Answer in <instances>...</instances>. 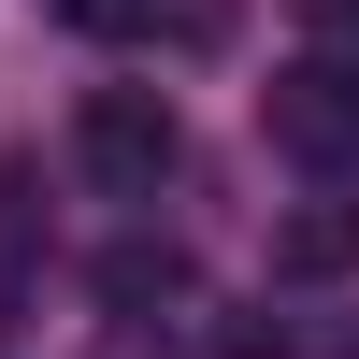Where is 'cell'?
I'll return each mask as SVG.
<instances>
[{"label": "cell", "mask_w": 359, "mask_h": 359, "mask_svg": "<svg viewBox=\"0 0 359 359\" xmlns=\"http://www.w3.org/2000/svg\"><path fill=\"white\" fill-rule=\"evenodd\" d=\"M273 273H287V287H345V273H359V201H345V187H316V201L273 216Z\"/></svg>", "instance_id": "3957f363"}, {"label": "cell", "mask_w": 359, "mask_h": 359, "mask_svg": "<svg viewBox=\"0 0 359 359\" xmlns=\"http://www.w3.org/2000/svg\"><path fill=\"white\" fill-rule=\"evenodd\" d=\"M216 359H302V345H287V331H259V316H230V345Z\"/></svg>", "instance_id": "8992f818"}, {"label": "cell", "mask_w": 359, "mask_h": 359, "mask_svg": "<svg viewBox=\"0 0 359 359\" xmlns=\"http://www.w3.org/2000/svg\"><path fill=\"white\" fill-rule=\"evenodd\" d=\"M72 29H101V43H144V29H158V0H72Z\"/></svg>", "instance_id": "5b68a950"}, {"label": "cell", "mask_w": 359, "mask_h": 359, "mask_svg": "<svg viewBox=\"0 0 359 359\" xmlns=\"http://www.w3.org/2000/svg\"><path fill=\"white\" fill-rule=\"evenodd\" d=\"M72 158L101 172L115 201H158V172L187 158V130H172V101H158V86H86V115H72Z\"/></svg>", "instance_id": "6da1fadb"}, {"label": "cell", "mask_w": 359, "mask_h": 359, "mask_svg": "<svg viewBox=\"0 0 359 359\" xmlns=\"http://www.w3.org/2000/svg\"><path fill=\"white\" fill-rule=\"evenodd\" d=\"M259 115H273V144H287L302 172H345V158H359V72H345V57L273 72V101H259Z\"/></svg>", "instance_id": "7a4b0ae2"}, {"label": "cell", "mask_w": 359, "mask_h": 359, "mask_svg": "<svg viewBox=\"0 0 359 359\" xmlns=\"http://www.w3.org/2000/svg\"><path fill=\"white\" fill-rule=\"evenodd\" d=\"M101 302H115V316H144V302H187V245H144V230H130V245L101 259Z\"/></svg>", "instance_id": "277c9868"}, {"label": "cell", "mask_w": 359, "mask_h": 359, "mask_svg": "<svg viewBox=\"0 0 359 359\" xmlns=\"http://www.w3.org/2000/svg\"><path fill=\"white\" fill-rule=\"evenodd\" d=\"M331 359H359V331H345V345H331Z\"/></svg>", "instance_id": "ba28073f"}, {"label": "cell", "mask_w": 359, "mask_h": 359, "mask_svg": "<svg viewBox=\"0 0 359 359\" xmlns=\"http://www.w3.org/2000/svg\"><path fill=\"white\" fill-rule=\"evenodd\" d=\"M316 15H331V29H345V72H359V0H316Z\"/></svg>", "instance_id": "52a82bcc"}]
</instances>
